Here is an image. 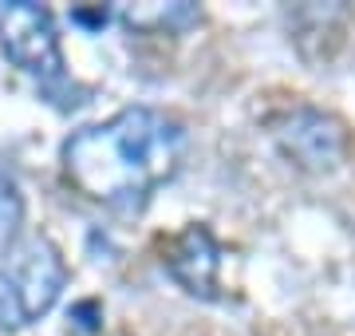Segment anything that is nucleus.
Here are the masks:
<instances>
[{"instance_id":"f257e3e1","label":"nucleus","mask_w":355,"mask_h":336,"mask_svg":"<svg viewBox=\"0 0 355 336\" xmlns=\"http://www.w3.org/2000/svg\"><path fill=\"white\" fill-rule=\"evenodd\" d=\"M186 158L182 123L154 107H127L64 142V170L79 194L107 210H142Z\"/></svg>"},{"instance_id":"f03ea898","label":"nucleus","mask_w":355,"mask_h":336,"mask_svg":"<svg viewBox=\"0 0 355 336\" xmlns=\"http://www.w3.org/2000/svg\"><path fill=\"white\" fill-rule=\"evenodd\" d=\"M0 52L44 87L67 79L55 20L36 0H0Z\"/></svg>"},{"instance_id":"7ed1b4c3","label":"nucleus","mask_w":355,"mask_h":336,"mask_svg":"<svg viewBox=\"0 0 355 336\" xmlns=\"http://www.w3.org/2000/svg\"><path fill=\"white\" fill-rule=\"evenodd\" d=\"M280 151L300 162L304 170H331L343 158V131L336 119L320 115V111H292L277 127Z\"/></svg>"},{"instance_id":"20e7f679","label":"nucleus","mask_w":355,"mask_h":336,"mask_svg":"<svg viewBox=\"0 0 355 336\" xmlns=\"http://www.w3.org/2000/svg\"><path fill=\"white\" fill-rule=\"evenodd\" d=\"M166 269L190 297L217 301V269H221V246L205 226H186L166 249Z\"/></svg>"},{"instance_id":"39448f33","label":"nucleus","mask_w":355,"mask_h":336,"mask_svg":"<svg viewBox=\"0 0 355 336\" xmlns=\"http://www.w3.org/2000/svg\"><path fill=\"white\" fill-rule=\"evenodd\" d=\"M20 289V301H24V312L28 321H36L55 305V297L64 293V281H67V269L55 246L44 242V237H32L20 253H16V273H8Z\"/></svg>"},{"instance_id":"423d86ee","label":"nucleus","mask_w":355,"mask_h":336,"mask_svg":"<svg viewBox=\"0 0 355 336\" xmlns=\"http://www.w3.org/2000/svg\"><path fill=\"white\" fill-rule=\"evenodd\" d=\"M130 28H150V32H170V28H186L198 20V4L190 0H174V4H139V8H123Z\"/></svg>"},{"instance_id":"0eeeda50","label":"nucleus","mask_w":355,"mask_h":336,"mask_svg":"<svg viewBox=\"0 0 355 336\" xmlns=\"http://www.w3.org/2000/svg\"><path fill=\"white\" fill-rule=\"evenodd\" d=\"M20 226H24V202H20V190L12 186L8 174H0V253L12 249Z\"/></svg>"},{"instance_id":"6e6552de","label":"nucleus","mask_w":355,"mask_h":336,"mask_svg":"<svg viewBox=\"0 0 355 336\" xmlns=\"http://www.w3.org/2000/svg\"><path fill=\"white\" fill-rule=\"evenodd\" d=\"M28 324V312H24V301H20V289L8 273L0 269V333H12Z\"/></svg>"},{"instance_id":"1a4fd4ad","label":"nucleus","mask_w":355,"mask_h":336,"mask_svg":"<svg viewBox=\"0 0 355 336\" xmlns=\"http://www.w3.org/2000/svg\"><path fill=\"white\" fill-rule=\"evenodd\" d=\"M71 20H76V24H83V28H103L107 20H111V12H107V8H95V12L76 8V12H71Z\"/></svg>"}]
</instances>
